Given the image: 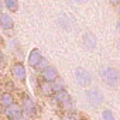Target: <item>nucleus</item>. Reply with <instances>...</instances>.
<instances>
[{"label":"nucleus","mask_w":120,"mask_h":120,"mask_svg":"<svg viewBox=\"0 0 120 120\" xmlns=\"http://www.w3.org/2000/svg\"><path fill=\"white\" fill-rule=\"evenodd\" d=\"M100 76L109 86H116L119 83V79H120L119 71L113 67H103L100 69Z\"/></svg>","instance_id":"nucleus-1"},{"label":"nucleus","mask_w":120,"mask_h":120,"mask_svg":"<svg viewBox=\"0 0 120 120\" xmlns=\"http://www.w3.org/2000/svg\"><path fill=\"white\" fill-rule=\"evenodd\" d=\"M75 79L81 86H88L92 81V75L85 68H76L75 69Z\"/></svg>","instance_id":"nucleus-2"},{"label":"nucleus","mask_w":120,"mask_h":120,"mask_svg":"<svg viewBox=\"0 0 120 120\" xmlns=\"http://www.w3.org/2000/svg\"><path fill=\"white\" fill-rule=\"evenodd\" d=\"M55 100L58 103H61L62 106H65L67 109H69L72 106V98H71V95L65 89H61V90L55 92Z\"/></svg>","instance_id":"nucleus-3"},{"label":"nucleus","mask_w":120,"mask_h":120,"mask_svg":"<svg viewBox=\"0 0 120 120\" xmlns=\"http://www.w3.org/2000/svg\"><path fill=\"white\" fill-rule=\"evenodd\" d=\"M82 44L83 47L88 49V51H93L98 45V40H96V35L93 33H85L82 35Z\"/></svg>","instance_id":"nucleus-4"},{"label":"nucleus","mask_w":120,"mask_h":120,"mask_svg":"<svg viewBox=\"0 0 120 120\" xmlns=\"http://www.w3.org/2000/svg\"><path fill=\"white\" fill-rule=\"evenodd\" d=\"M23 112L27 113L28 116H34L35 112H37L35 103H34V100L31 99V96H28V95H24V96H23Z\"/></svg>","instance_id":"nucleus-5"},{"label":"nucleus","mask_w":120,"mask_h":120,"mask_svg":"<svg viewBox=\"0 0 120 120\" xmlns=\"http://www.w3.org/2000/svg\"><path fill=\"white\" fill-rule=\"evenodd\" d=\"M42 58L44 56H42L41 51L38 48H33L30 51V54H28V65L33 67V68H37V65L42 61Z\"/></svg>","instance_id":"nucleus-6"},{"label":"nucleus","mask_w":120,"mask_h":120,"mask_svg":"<svg viewBox=\"0 0 120 120\" xmlns=\"http://www.w3.org/2000/svg\"><path fill=\"white\" fill-rule=\"evenodd\" d=\"M86 98L89 100V103H92L93 106H98L102 100H103V95L99 89H89L86 90Z\"/></svg>","instance_id":"nucleus-7"},{"label":"nucleus","mask_w":120,"mask_h":120,"mask_svg":"<svg viewBox=\"0 0 120 120\" xmlns=\"http://www.w3.org/2000/svg\"><path fill=\"white\" fill-rule=\"evenodd\" d=\"M11 74H13V76H14L16 79L24 81V79H26V75H27L24 64H23V62H16V64L11 67Z\"/></svg>","instance_id":"nucleus-8"},{"label":"nucleus","mask_w":120,"mask_h":120,"mask_svg":"<svg viewBox=\"0 0 120 120\" xmlns=\"http://www.w3.org/2000/svg\"><path fill=\"white\" fill-rule=\"evenodd\" d=\"M41 76H42V79H44V81L54 82V81L58 78V71H56V68H55V67H51V65H48V67H45V68L42 69V72H41Z\"/></svg>","instance_id":"nucleus-9"},{"label":"nucleus","mask_w":120,"mask_h":120,"mask_svg":"<svg viewBox=\"0 0 120 120\" xmlns=\"http://www.w3.org/2000/svg\"><path fill=\"white\" fill-rule=\"evenodd\" d=\"M0 27L3 30H13L14 28V20L7 13H0Z\"/></svg>","instance_id":"nucleus-10"},{"label":"nucleus","mask_w":120,"mask_h":120,"mask_svg":"<svg viewBox=\"0 0 120 120\" xmlns=\"http://www.w3.org/2000/svg\"><path fill=\"white\" fill-rule=\"evenodd\" d=\"M6 114H7L9 119H13V117H16L19 114H23V107L20 105H17V103L13 102L10 106L6 107Z\"/></svg>","instance_id":"nucleus-11"},{"label":"nucleus","mask_w":120,"mask_h":120,"mask_svg":"<svg viewBox=\"0 0 120 120\" xmlns=\"http://www.w3.org/2000/svg\"><path fill=\"white\" fill-rule=\"evenodd\" d=\"M41 92H42V95H45V96L54 95V93H55V90H54V83H52V82H48V81H42V82H41Z\"/></svg>","instance_id":"nucleus-12"},{"label":"nucleus","mask_w":120,"mask_h":120,"mask_svg":"<svg viewBox=\"0 0 120 120\" xmlns=\"http://www.w3.org/2000/svg\"><path fill=\"white\" fill-rule=\"evenodd\" d=\"M3 6H4L9 11H11V13H16V11H19V9H20L19 0H3Z\"/></svg>","instance_id":"nucleus-13"},{"label":"nucleus","mask_w":120,"mask_h":120,"mask_svg":"<svg viewBox=\"0 0 120 120\" xmlns=\"http://www.w3.org/2000/svg\"><path fill=\"white\" fill-rule=\"evenodd\" d=\"M71 20H69V17L67 16V14H59L58 16V19H56V23H58V26L59 27H62L64 30H69L71 28V23H69Z\"/></svg>","instance_id":"nucleus-14"},{"label":"nucleus","mask_w":120,"mask_h":120,"mask_svg":"<svg viewBox=\"0 0 120 120\" xmlns=\"http://www.w3.org/2000/svg\"><path fill=\"white\" fill-rule=\"evenodd\" d=\"M13 102H14L13 95H11V93H9V92H4V93H2V96H0V103H2L4 107L10 106Z\"/></svg>","instance_id":"nucleus-15"},{"label":"nucleus","mask_w":120,"mask_h":120,"mask_svg":"<svg viewBox=\"0 0 120 120\" xmlns=\"http://www.w3.org/2000/svg\"><path fill=\"white\" fill-rule=\"evenodd\" d=\"M52 83H54V90H55V92H58V90L64 89V81H62L61 78H59V76H58V78H56Z\"/></svg>","instance_id":"nucleus-16"},{"label":"nucleus","mask_w":120,"mask_h":120,"mask_svg":"<svg viewBox=\"0 0 120 120\" xmlns=\"http://www.w3.org/2000/svg\"><path fill=\"white\" fill-rule=\"evenodd\" d=\"M102 119H103V120H116L114 116H113V113H112L109 109H106V110L102 112Z\"/></svg>","instance_id":"nucleus-17"},{"label":"nucleus","mask_w":120,"mask_h":120,"mask_svg":"<svg viewBox=\"0 0 120 120\" xmlns=\"http://www.w3.org/2000/svg\"><path fill=\"white\" fill-rule=\"evenodd\" d=\"M6 65V56H4V54L0 51V67H4Z\"/></svg>","instance_id":"nucleus-18"},{"label":"nucleus","mask_w":120,"mask_h":120,"mask_svg":"<svg viewBox=\"0 0 120 120\" xmlns=\"http://www.w3.org/2000/svg\"><path fill=\"white\" fill-rule=\"evenodd\" d=\"M109 3H110L113 7H114V6H117V4L120 3V0H109Z\"/></svg>","instance_id":"nucleus-19"},{"label":"nucleus","mask_w":120,"mask_h":120,"mask_svg":"<svg viewBox=\"0 0 120 120\" xmlns=\"http://www.w3.org/2000/svg\"><path fill=\"white\" fill-rule=\"evenodd\" d=\"M10 120H24V117H23V114H19V116H16V117H13Z\"/></svg>","instance_id":"nucleus-20"},{"label":"nucleus","mask_w":120,"mask_h":120,"mask_svg":"<svg viewBox=\"0 0 120 120\" xmlns=\"http://www.w3.org/2000/svg\"><path fill=\"white\" fill-rule=\"evenodd\" d=\"M3 7H4V6H3V0H0V13L3 11Z\"/></svg>","instance_id":"nucleus-21"},{"label":"nucleus","mask_w":120,"mask_h":120,"mask_svg":"<svg viewBox=\"0 0 120 120\" xmlns=\"http://www.w3.org/2000/svg\"><path fill=\"white\" fill-rule=\"evenodd\" d=\"M114 7H116V10H117V13H119V14H120V3H119V4H117V6H114Z\"/></svg>","instance_id":"nucleus-22"},{"label":"nucleus","mask_w":120,"mask_h":120,"mask_svg":"<svg viewBox=\"0 0 120 120\" xmlns=\"http://www.w3.org/2000/svg\"><path fill=\"white\" fill-rule=\"evenodd\" d=\"M116 27H117V30H119V31H120V20H119V21H117V26H116Z\"/></svg>","instance_id":"nucleus-23"}]
</instances>
